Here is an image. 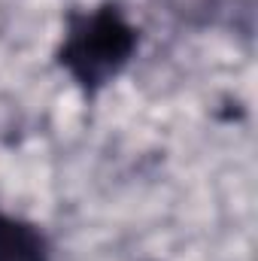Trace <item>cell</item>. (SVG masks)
Instances as JSON below:
<instances>
[{"instance_id":"1","label":"cell","mask_w":258,"mask_h":261,"mask_svg":"<svg viewBox=\"0 0 258 261\" xmlns=\"http://www.w3.org/2000/svg\"><path fill=\"white\" fill-rule=\"evenodd\" d=\"M134 52L137 28L122 15L119 6L104 3L67 18L58 64L85 94H94L128 67Z\"/></svg>"},{"instance_id":"2","label":"cell","mask_w":258,"mask_h":261,"mask_svg":"<svg viewBox=\"0 0 258 261\" xmlns=\"http://www.w3.org/2000/svg\"><path fill=\"white\" fill-rule=\"evenodd\" d=\"M0 261H52V249L34 222L0 213Z\"/></svg>"}]
</instances>
